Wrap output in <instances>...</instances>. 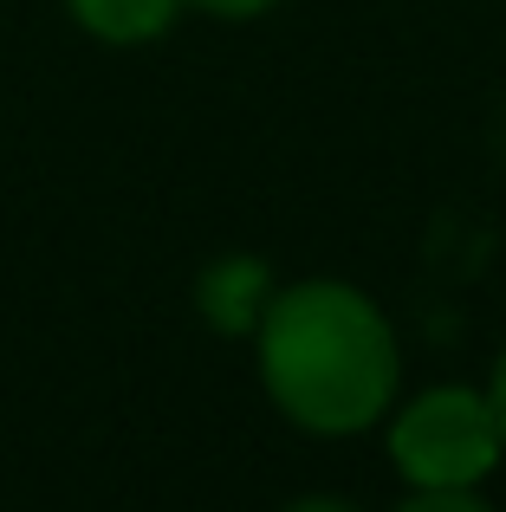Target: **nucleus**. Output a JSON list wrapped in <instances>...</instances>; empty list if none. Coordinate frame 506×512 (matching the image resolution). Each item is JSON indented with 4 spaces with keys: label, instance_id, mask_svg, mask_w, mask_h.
I'll list each match as a JSON object with an SVG mask.
<instances>
[{
    "label": "nucleus",
    "instance_id": "1",
    "mask_svg": "<svg viewBox=\"0 0 506 512\" xmlns=\"http://www.w3.org/2000/svg\"><path fill=\"white\" fill-rule=\"evenodd\" d=\"M273 409L305 435H357L396 409L403 357L377 299L344 279H305L273 292L253 331Z\"/></svg>",
    "mask_w": 506,
    "mask_h": 512
},
{
    "label": "nucleus",
    "instance_id": "6",
    "mask_svg": "<svg viewBox=\"0 0 506 512\" xmlns=\"http://www.w3.org/2000/svg\"><path fill=\"white\" fill-rule=\"evenodd\" d=\"M487 402H494V415H500V435H506V350L494 357V376H487Z\"/></svg>",
    "mask_w": 506,
    "mask_h": 512
},
{
    "label": "nucleus",
    "instance_id": "3",
    "mask_svg": "<svg viewBox=\"0 0 506 512\" xmlns=\"http://www.w3.org/2000/svg\"><path fill=\"white\" fill-rule=\"evenodd\" d=\"M182 7L189 0H65L78 33H91L98 46H150L176 26Z\"/></svg>",
    "mask_w": 506,
    "mask_h": 512
},
{
    "label": "nucleus",
    "instance_id": "7",
    "mask_svg": "<svg viewBox=\"0 0 506 512\" xmlns=\"http://www.w3.org/2000/svg\"><path fill=\"white\" fill-rule=\"evenodd\" d=\"M286 512H357V506L338 500V493H305V500H292Z\"/></svg>",
    "mask_w": 506,
    "mask_h": 512
},
{
    "label": "nucleus",
    "instance_id": "2",
    "mask_svg": "<svg viewBox=\"0 0 506 512\" xmlns=\"http://www.w3.org/2000/svg\"><path fill=\"white\" fill-rule=\"evenodd\" d=\"M506 435L487 389L435 383L409 396L390 422V461L409 487H481L500 467Z\"/></svg>",
    "mask_w": 506,
    "mask_h": 512
},
{
    "label": "nucleus",
    "instance_id": "5",
    "mask_svg": "<svg viewBox=\"0 0 506 512\" xmlns=\"http://www.w3.org/2000/svg\"><path fill=\"white\" fill-rule=\"evenodd\" d=\"M189 7L215 13V20H260V13H273L279 0H189Z\"/></svg>",
    "mask_w": 506,
    "mask_h": 512
},
{
    "label": "nucleus",
    "instance_id": "4",
    "mask_svg": "<svg viewBox=\"0 0 506 512\" xmlns=\"http://www.w3.org/2000/svg\"><path fill=\"white\" fill-rule=\"evenodd\" d=\"M396 512H494L474 487H416Z\"/></svg>",
    "mask_w": 506,
    "mask_h": 512
}]
</instances>
